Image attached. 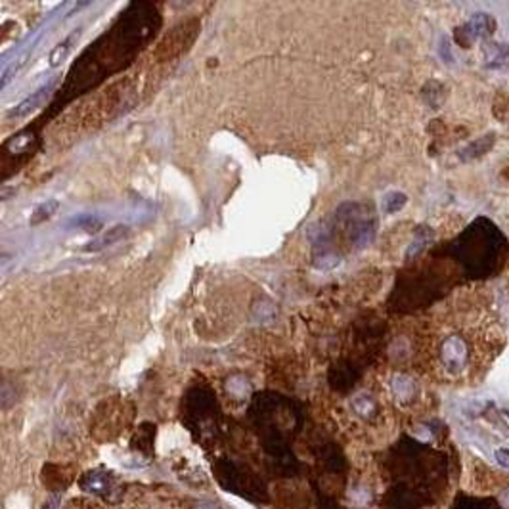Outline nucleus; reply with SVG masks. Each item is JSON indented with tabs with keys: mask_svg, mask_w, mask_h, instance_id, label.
<instances>
[{
	"mask_svg": "<svg viewBox=\"0 0 509 509\" xmlns=\"http://www.w3.org/2000/svg\"><path fill=\"white\" fill-rule=\"evenodd\" d=\"M335 228L352 245L364 248L374 238L375 222L364 205L344 203L335 213Z\"/></svg>",
	"mask_w": 509,
	"mask_h": 509,
	"instance_id": "nucleus-1",
	"label": "nucleus"
},
{
	"mask_svg": "<svg viewBox=\"0 0 509 509\" xmlns=\"http://www.w3.org/2000/svg\"><path fill=\"white\" fill-rule=\"evenodd\" d=\"M215 479L234 494L245 496L249 500H264L266 498V488L262 485L257 475L241 469L240 465L232 462H218L215 465Z\"/></svg>",
	"mask_w": 509,
	"mask_h": 509,
	"instance_id": "nucleus-2",
	"label": "nucleus"
},
{
	"mask_svg": "<svg viewBox=\"0 0 509 509\" xmlns=\"http://www.w3.org/2000/svg\"><path fill=\"white\" fill-rule=\"evenodd\" d=\"M217 402L215 395L209 390L195 389L186 397L184 404V418L186 423L199 433H211L215 429V418H217Z\"/></svg>",
	"mask_w": 509,
	"mask_h": 509,
	"instance_id": "nucleus-3",
	"label": "nucleus"
},
{
	"mask_svg": "<svg viewBox=\"0 0 509 509\" xmlns=\"http://www.w3.org/2000/svg\"><path fill=\"white\" fill-rule=\"evenodd\" d=\"M79 487L89 494L109 496L115 487V477H113V473L105 471V469H94V471L84 473L79 480Z\"/></svg>",
	"mask_w": 509,
	"mask_h": 509,
	"instance_id": "nucleus-4",
	"label": "nucleus"
},
{
	"mask_svg": "<svg viewBox=\"0 0 509 509\" xmlns=\"http://www.w3.org/2000/svg\"><path fill=\"white\" fill-rule=\"evenodd\" d=\"M492 31H494V20H490L488 15H477L465 25L464 29L457 31L456 37L462 45L469 46L475 38L487 37Z\"/></svg>",
	"mask_w": 509,
	"mask_h": 509,
	"instance_id": "nucleus-5",
	"label": "nucleus"
},
{
	"mask_svg": "<svg viewBox=\"0 0 509 509\" xmlns=\"http://www.w3.org/2000/svg\"><path fill=\"white\" fill-rule=\"evenodd\" d=\"M50 89H52V84H48L45 89H38L35 94H31V96L27 98V100H23L22 104L17 105L15 109H12V112H10V117H25L27 113H31L35 107H38V105L45 102L46 98H48V94H50Z\"/></svg>",
	"mask_w": 509,
	"mask_h": 509,
	"instance_id": "nucleus-6",
	"label": "nucleus"
},
{
	"mask_svg": "<svg viewBox=\"0 0 509 509\" xmlns=\"http://www.w3.org/2000/svg\"><path fill=\"white\" fill-rule=\"evenodd\" d=\"M127 234H128L127 226H115V228H112V230H107V234H105V236H102L100 240L92 241L90 245H86V248H84V251H98V249L105 248V245H112L113 241H117V240H121V238H125Z\"/></svg>",
	"mask_w": 509,
	"mask_h": 509,
	"instance_id": "nucleus-7",
	"label": "nucleus"
},
{
	"mask_svg": "<svg viewBox=\"0 0 509 509\" xmlns=\"http://www.w3.org/2000/svg\"><path fill=\"white\" fill-rule=\"evenodd\" d=\"M153 425H142L140 431H136L132 439V448L138 452H151L153 450Z\"/></svg>",
	"mask_w": 509,
	"mask_h": 509,
	"instance_id": "nucleus-8",
	"label": "nucleus"
},
{
	"mask_svg": "<svg viewBox=\"0 0 509 509\" xmlns=\"http://www.w3.org/2000/svg\"><path fill=\"white\" fill-rule=\"evenodd\" d=\"M79 37H81V29L77 31V33H71V35H69V37L66 38L60 46H56V48H54V52L50 54V63H52V66H58V63H61L63 58H66V56L69 54V50L73 48V45H75L77 38Z\"/></svg>",
	"mask_w": 509,
	"mask_h": 509,
	"instance_id": "nucleus-9",
	"label": "nucleus"
},
{
	"mask_svg": "<svg viewBox=\"0 0 509 509\" xmlns=\"http://www.w3.org/2000/svg\"><path fill=\"white\" fill-rule=\"evenodd\" d=\"M58 211V202H46L43 205H38L35 213H33V218H31V225H40V222H45L48 218L52 217L54 213Z\"/></svg>",
	"mask_w": 509,
	"mask_h": 509,
	"instance_id": "nucleus-10",
	"label": "nucleus"
},
{
	"mask_svg": "<svg viewBox=\"0 0 509 509\" xmlns=\"http://www.w3.org/2000/svg\"><path fill=\"white\" fill-rule=\"evenodd\" d=\"M508 56L509 54L503 50V46L500 45H496V43H492V45H488L487 48H485V58L488 60V63H492V66H498V60H508Z\"/></svg>",
	"mask_w": 509,
	"mask_h": 509,
	"instance_id": "nucleus-11",
	"label": "nucleus"
},
{
	"mask_svg": "<svg viewBox=\"0 0 509 509\" xmlns=\"http://www.w3.org/2000/svg\"><path fill=\"white\" fill-rule=\"evenodd\" d=\"M496 462L502 465V467H508L509 469V450L508 448L496 450Z\"/></svg>",
	"mask_w": 509,
	"mask_h": 509,
	"instance_id": "nucleus-12",
	"label": "nucleus"
},
{
	"mask_svg": "<svg viewBox=\"0 0 509 509\" xmlns=\"http://www.w3.org/2000/svg\"><path fill=\"white\" fill-rule=\"evenodd\" d=\"M195 509H218L217 506H211V503H199V506H195Z\"/></svg>",
	"mask_w": 509,
	"mask_h": 509,
	"instance_id": "nucleus-13",
	"label": "nucleus"
}]
</instances>
